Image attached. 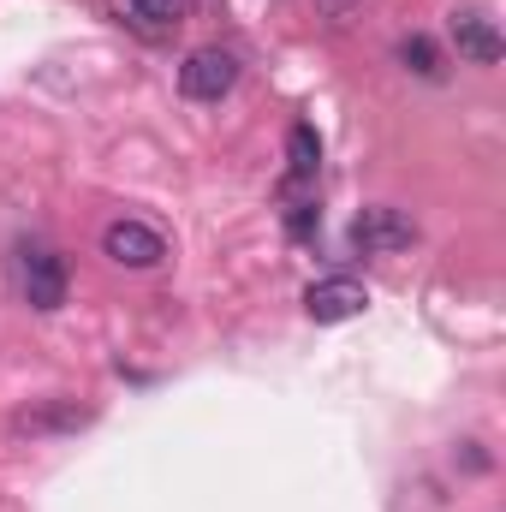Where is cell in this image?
I'll return each instance as SVG.
<instances>
[{
	"instance_id": "1",
	"label": "cell",
	"mask_w": 506,
	"mask_h": 512,
	"mask_svg": "<svg viewBox=\"0 0 506 512\" xmlns=\"http://www.w3.org/2000/svg\"><path fill=\"white\" fill-rule=\"evenodd\" d=\"M352 245H358L364 256L411 251V245H417V221H411L405 209H387V203H376V209H364V215L352 221Z\"/></svg>"
},
{
	"instance_id": "2",
	"label": "cell",
	"mask_w": 506,
	"mask_h": 512,
	"mask_svg": "<svg viewBox=\"0 0 506 512\" xmlns=\"http://www.w3.org/2000/svg\"><path fill=\"white\" fill-rule=\"evenodd\" d=\"M233 84H239V60H233L227 48H197V54L179 66V90H185L191 102H221Z\"/></svg>"
},
{
	"instance_id": "3",
	"label": "cell",
	"mask_w": 506,
	"mask_h": 512,
	"mask_svg": "<svg viewBox=\"0 0 506 512\" xmlns=\"http://www.w3.org/2000/svg\"><path fill=\"white\" fill-rule=\"evenodd\" d=\"M18 280H24L30 310H60L66 304V262L48 245H30V251L18 256Z\"/></svg>"
},
{
	"instance_id": "4",
	"label": "cell",
	"mask_w": 506,
	"mask_h": 512,
	"mask_svg": "<svg viewBox=\"0 0 506 512\" xmlns=\"http://www.w3.org/2000/svg\"><path fill=\"white\" fill-rule=\"evenodd\" d=\"M364 304H370V292H364L352 274H328V280H316V286L304 292V310H310V322H322V328L364 316Z\"/></svg>"
},
{
	"instance_id": "5",
	"label": "cell",
	"mask_w": 506,
	"mask_h": 512,
	"mask_svg": "<svg viewBox=\"0 0 506 512\" xmlns=\"http://www.w3.org/2000/svg\"><path fill=\"white\" fill-rule=\"evenodd\" d=\"M102 256L120 262V268H155V262L167 256V239H161L155 227H143V221H114V227L102 233Z\"/></svg>"
},
{
	"instance_id": "6",
	"label": "cell",
	"mask_w": 506,
	"mask_h": 512,
	"mask_svg": "<svg viewBox=\"0 0 506 512\" xmlns=\"http://www.w3.org/2000/svg\"><path fill=\"white\" fill-rule=\"evenodd\" d=\"M453 48H459V60H471V66H501L506 42L501 30H495V18H483V12H453Z\"/></svg>"
},
{
	"instance_id": "7",
	"label": "cell",
	"mask_w": 506,
	"mask_h": 512,
	"mask_svg": "<svg viewBox=\"0 0 506 512\" xmlns=\"http://www.w3.org/2000/svg\"><path fill=\"white\" fill-rule=\"evenodd\" d=\"M191 0H120V24L137 36H173L185 24Z\"/></svg>"
},
{
	"instance_id": "8",
	"label": "cell",
	"mask_w": 506,
	"mask_h": 512,
	"mask_svg": "<svg viewBox=\"0 0 506 512\" xmlns=\"http://www.w3.org/2000/svg\"><path fill=\"white\" fill-rule=\"evenodd\" d=\"M286 167H292V179H310L322 167V137L310 126H292V137H286Z\"/></svg>"
},
{
	"instance_id": "9",
	"label": "cell",
	"mask_w": 506,
	"mask_h": 512,
	"mask_svg": "<svg viewBox=\"0 0 506 512\" xmlns=\"http://www.w3.org/2000/svg\"><path fill=\"white\" fill-rule=\"evenodd\" d=\"M78 423H90L84 405H54V411H24L18 417V429H30V435H42V429H78Z\"/></svg>"
},
{
	"instance_id": "10",
	"label": "cell",
	"mask_w": 506,
	"mask_h": 512,
	"mask_svg": "<svg viewBox=\"0 0 506 512\" xmlns=\"http://www.w3.org/2000/svg\"><path fill=\"white\" fill-rule=\"evenodd\" d=\"M399 60H405L417 78H441V60H435V42H429V36H405V42H399Z\"/></svg>"
},
{
	"instance_id": "11",
	"label": "cell",
	"mask_w": 506,
	"mask_h": 512,
	"mask_svg": "<svg viewBox=\"0 0 506 512\" xmlns=\"http://www.w3.org/2000/svg\"><path fill=\"white\" fill-rule=\"evenodd\" d=\"M358 6H364V0H316V12H322L334 30H346V24L358 18Z\"/></svg>"
},
{
	"instance_id": "12",
	"label": "cell",
	"mask_w": 506,
	"mask_h": 512,
	"mask_svg": "<svg viewBox=\"0 0 506 512\" xmlns=\"http://www.w3.org/2000/svg\"><path fill=\"white\" fill-rule=\"evenodd\" d=\"M286 227H292V239H310V227H316V203H292V209H286Z\"/></svg>"
}]
</instances>
